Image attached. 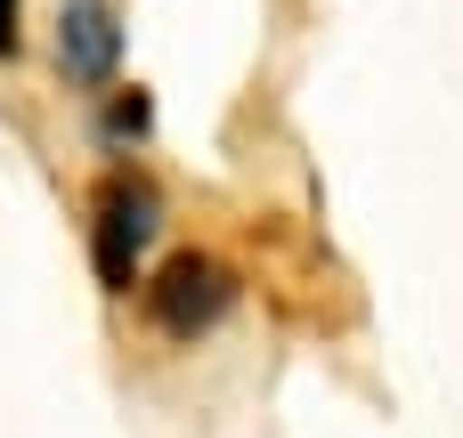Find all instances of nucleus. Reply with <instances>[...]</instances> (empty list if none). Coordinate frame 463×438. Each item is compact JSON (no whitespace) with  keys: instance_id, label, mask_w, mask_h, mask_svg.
<instances>
[{"instance_id":"1","label":"nucleus","mask_w":463,"mask_h":438,"mask_svg":"<svg viewBox=\"0 0 463 438\" xmlns=\"http://www.w3.org/2000/svg\"><path fill=\"white\" fill-rule=\"evenodd\" d=\"M155 228H163L155 187H146V179H106V195H98V236H90V260H98V284H106V293H130V284H138V260H146Z\"/></svg>"},{"instance_id":"2","label":"nucleus","mask_w":463,"mask_h":438,"mask_svg":"<svg viewBox=\"0 0 463 438\" xmlns=\"http://www.w3.org/2000/svg\"><path fill=\"white\" fill-rule=\"evenodd\" d=\"M228 301H236V284H228V268L203 260V252H179V260L155 276V293H146V309H155L163 333H195V325H212Z\"/></svg>"},{"instance_id":"3","label":"nucleus","mask_w":463,"mask_h":438,"mask_svg":"<svg viewBox=\"0 0 463 438\" xmlns=\"http://www.w3.org/2000/svg\"><path fill=\"white\" fill-rule=\"evenodd\" d=\"M114 49H122V33H114V8L106 0H65L57 8V65L73 81H106L114 73Z\"/></svg>"},{"instance_id":"4","label":"nucleus","mask_w":463,"mask_h":438,"mask_svg":"<svg viewBox=\"0 0 463 438\" xmlns=\"http://www.w3.org/2000/svg\"><path fill=\"white\" fill-rule=\"evenodd\" d=\"M106 130H114V138H122V130H146V98H122V106L106 114Z\"/></svg>"},{"instance_id":"5","label":"nucleus","mask_w":463,"mask_h":438,"mask_svg":"<svg viewBox=\"0 0 463 438\" xmlns=\"http://www.w3.org/2000/svg\"><path fill=\"white\" fill-rule=\"evenodd\" d=\"M16 49V0H0V57Z\"/></svg>"}]
</instances>
